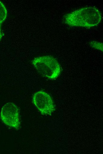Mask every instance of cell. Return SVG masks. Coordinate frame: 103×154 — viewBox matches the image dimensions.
Wrapping results in <instances>:
<instances>
[{"mask_svg": "<svg viewBox=\"0 0 103 154\" xmlns=\"http://www.w3.org/2000/svg\"><path fill=\"white\" fill-rule=\"evenodd\" d=\"M102 19V15L97 8L86 7L76 10L64 16L65 24L72 27L90 28L98 25Z\"/></svg>", "mask_w": 103, "mask_h": 154, "instance_id": "cell-1", "label": "cell"}, {"mask_svg": "<svg viewBox=\"0 0 103 154\" xmlns=\"http://www.w3.org/2000/svg\"><path fill=\"white\" fill-rule=\"evenodd\" d=\"M32 63L36 70L43 76L48 79L57 78L61 72V68L57 61L51 56L36 57Z\"/></svg>", "mask_w": 103, "mask_h": 154, "instance_id": "cell-2", "label": "cell"}, {"mask_svg": "<svg viewBox=\"0 0 103 154\" xmlns=\"http://www.w3.org/2000/svg\"><path fill=\"white\" fill-rule=\"evenodd\" d=\"M0 117L6 125L15 129H19L20 124L19 110L14 103L8 102L2 107Z\"/></svg>", "mask_w": 103, "mask_h": 154, "instance_id": "cell-3", "label": "cell"}, {"mask_svg": "<svg viewBox=\"0 0 103 154\" xmlns=\"http://www.w3.org/2000/svg\"><path fill=\"white\" fill-rule=\"evenodd\" d=\"M33 102L42 115H51L55 110L52 99L50 95L43 91H39L34 94Z\"/></svg>", "mask_w": 103, "mask_h": 154, "instance_id": "cell-4", "label": "cell"}, {"mask_svg": "<svg viewBox=\"0 0 103 154\" xmlns=\"http://www.w3.org/2000/svg\"><path fill=\"white\" fill-rule=\"evenodd\" d=\"M7 15V9L4 4L0 1V41L1 40L3 36L1 31V25L6 18Z\"/></svg>", "mask_w": 103, "mask_h": 154, "instance_id": "cell-5", "label": "cell"}, {"mask_svg": "<svg viewBox=\"0 0 103 154\" xmlns=\"http://www.w3.org/2000/svg\"><path fill=\"white\" fill-rule=\"evenodd\" d=\"M90 46L94 48L103 51V43L96 41H92L90 43Z\"/></svg>", "mask_w": 103, "mask_h": 154, "instance_id": "cell-6", "label": "cell"}]
</instances>
